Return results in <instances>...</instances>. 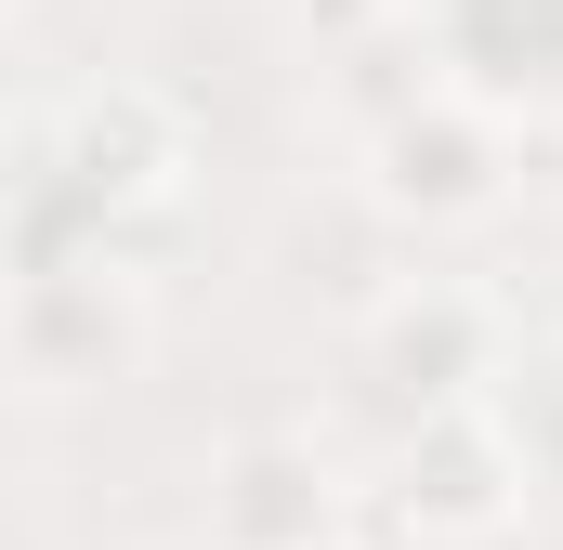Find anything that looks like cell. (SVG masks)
Returning <instances> with one entry per match:
<instances>
[{"label":"cell","instance_id":"obj_1","mask_svg":"<svg viewBox=\"0 0 563 550\" xmlns=\"http://www.w3.org/2000/svg\"><path fill=\"white\" fill-rule=\"evenodd\" d=\"M511 184H525V119H498L445 79H407L367 119V197L394 223H498Z\"/></svg>","mask_w":563,"mask_h":550},{"label":"cell","instance_id":"obj_2","mask_svg":"<svg viewBox=\"0 0 563 550\" xmlns=\"http://www.w3.org/2000/svg\"><path fill=\"white\" fill-rule=\"evenodd\" d=\"M144 275L106 250V237H66V250H26L13 288H0V367L13 381H53V394H79V381H119L144 354Z\"/></svg>","mask_w":563,"mask_h":550},{"label":"cell","instance_id":"obj_3","mask_svg":"<svg viewBox=\"0 0 563 550\" xmlns=\"http://www.w3.org/2000/svg\"><path fill=\"white\" fill-rule=\"evenodd\" d=\"M525 498H538V472H525V446H511V419L485 407V394H459V407H407V446H394V525L432 550H485L525 525Z\"/></svg>","mask_w":563,"mask_h":550},{"label":"cell","instance_id":"obj_4","mask_svg":"<svg viewBox=\"0 0 563 550\" xmlns=\"http://www.w3.org/2000/svg\"><path fill=\"white\" fill-rule=\"evenodd\" d=\"M394 26L420 40V66L445 92H472L498 119L563 106V0H394Z\"/></svg>","mask_w":563,"mask_h":550},{"label":"cell","instance_id":"obj_5","mask_svg":"<svg viewBox=\"0 0 563 550\" xmlns=\"http://www.w3.org/2000/svg\"><path fill=\"white\" fill-rule=\"evenodd\" d=\"M184 184V119L157 106V92H79L66 106V132H53V210H66V237H119V210H144V197H170Z\"/></svg>","mask_w":563,"mask_h":550},{"label":"cell","instance_id":"obj_6","mask_svg":"<svg viewBox=\"0 0 563 550\" xmlns=\"http://www.w3.org/2000/svg\"><path fill=\"white\" fill-rule=\"evenodd\" d=\"M210 550H354V485L314 432H236L210 459Z\"/></svg>","mask_w":563,"mask_h":550},{"label":"cell","instance_id":"obj_7","mask_svg":"<svg viewBox=\"0 0 563 550\" xmlns=\"http://www.w3.org/2000/svg\"><path fill=\"white\" fill-rule=\"evenodd\" d=\"M354 354H367V381H380L394 407H459V394L498 381L511 315H498L485 288H459V275H420V288H394V301L354 328Z\"/></svg>","mask_w":563,"mask_h":550},{"label":"cell","instance_id":"obj_8","mask_svg":"<svg viewBox=\"0 0 563 550\" xmlns=\"http://www.w3.org/2000/svg\"><path fill=\"white\" fill-rule=\"evenodd\" d=\"M197 550H210V538H197Z\"/></svg>","mask_w":563,"mask_h":550}]
</instances>
